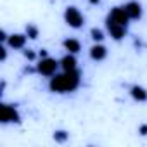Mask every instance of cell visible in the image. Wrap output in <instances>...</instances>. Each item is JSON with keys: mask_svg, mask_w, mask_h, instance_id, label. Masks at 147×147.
<instances>
[{"mask_svg": "<svg viewBox=\"0 0 147 147\" xmlns=\"http://www.w3.org/2000/svg\"><path fill=\"white\" fill-rule=\"evenodd\" d=\"M82 83V75L80 71H62L55 73V75L49 80V90L54 94H69L75 92Z\"/></svg>", "mask_w": 147, "mask_h": 147, "instance_id": "6da1fadb", "label": "cell"}, {"mask_svg": "<svg viewBox=\"0 0 147 147\" xmlns=\"http://www.w3.org/2000/svg\"><path fill=\"white\" fill-rule=\"evenodd\" d=\"M64 23L69 26V28H75V30H80L83 28L85 24V16L82 14V11L75 5H67L64 9Z\"/></svg>", "mask_w": 147, "mask_h": 147, "instance_id": "7a4b0ae2", "label": "cell"}, {"mask_svg": "<svg viewBox=\"0 0 147 147\" xmlns=\"http://www.w3.org/2000/svg\"><path fill=\"white\" fill-rule=\"evenodd\" d=\"M61 67V64H59V61H55L54 57H40V61L36 62V73L38 75H42V76H45V78H52L55 73H57V69Z\"/></svg>", "mask_w": 147, "mask_h": 147, "instance_id": "3957f363", "label": "cell"}, {"mask_svg": "<svg viewBox=\"0 0 147 147\" xmlns=\"http://www.w3.org/2000/svg\"><path fill=\"white\" fill-rule=\"evenodd\" d=\"M0 121H2L4 125L19 123L21 121V114L16 109V106H12V104H2L0 106Z\"/></svg>", "mask_w": 147, "mask_h": 147, "instance_id": "277c9868", "label": "cell"}, {"mask_svg": "<svg viewBox=\"0 0 147 147\" xmlns=\"http://www.w3.org/2000/svg\"><path fill=\"white\" fill-rule=\"evenodd\" d=\"M106 21H113V23H118V24L128 26V23H130V18H128V14H126L125 7L121 5V7H113V9L109 11V14H107Z\"/></svg>", "mask_w": 147, "mask_h": 147, "instance_id": "5b68a950", "label": "cell"}, {"mask_svg": "<svg viewBox=\"0 0 147 147\" xmlns=\"http://www.w3.org/2000/svg\"><path fill=\"white\" fill-rule=\"evenodd\" d=\"M106 28H107V33L113 40L119 42L125 38L126 35V28L128 26H123V24H118V23H113V21H106Z\"/></svg>", "mask_w": 147, "mask_h": 147, "instance_id": "8992f818", "label": "cell"}, {"mask_svg": "<svg viewBox=\"0 0 147 147\" xmlns=\"http://www.w3.org/2000/svg\"><path fill=\"white\" fill-rule=\"evenodd\" d=\"M123 7H125V11H126V14H128L130 21H138V19L142 18V14H144L142 5H140V2H137V0H128Z\"/></svg>", "mask_w": 147, "mask_h": 147, "instance_id": "52a82bcc", "label": "cell"}, {"mask_svg": "<svg viewBox=\"0 0 147 147\" xmlns=\"http://www.w3.org/2000/svg\"><path fill=\"white\" fill-rule=\"evenodd\" d=\"M26 40H28L26 33H12V35H9V38H7L5 43H7V47H11L14 50H21V49H24Z\"/></svg>", "mask_w": 147, "mask_h": 147, "instance_id": "ba28073f", "label": "cell"}, {"mask_svg": "<svg viewBox=\"0 0 147 147\" xmlns=\"http://www.w3.org/2000/svg\"><path fill=\"white\" fill-rule=\"evenodd\" d=\"M88 55H90L92 61L100 62V61H104V59L107 57V49H106V45H102L100 42H95V43L88 49Z\"/></svg>", "mask_w": 147, "mask_h": 147, "instance_id": "9c48e42d", "label": "cell"}, {"mask_svg": "<svg viewBox=\"0 0 147 147\" xmlns=\"http://www.w3.org/2000/svg\"><path fill=\"white\" fill-rule=\"evenodd\" d=\"M59 64H61L62 71H76L78 69V61H76L75 54H69V52L59 61Z\"/></svg>", "mask_w": 147, "mask_h": 147, "instance_id": "30bf717a", "label": "cell"}, {"mask_svg": "<svg viewBox=\"0 0 147 147\" xmlns=\"http://www.w3.org/2000/svg\"><path fill=\"white\" fill-rule=\"evenodd\" d=\"M62 49H64L66 52H69V54H78V52L82 50V43H80V40L69 36V38L62 40Z\"/></svg>", "mask_w": 147, "mask_h": 147, "instance_id": "8fae6325", "label": "cell"}, {"mask_svg": "<svg viewBox=\"0 0 147 147\" xmlns=\"http://www.w3.org/2000/svg\"><path fill=\"white\" fill-rule=\"evenodd\" d=\"M130 95L137 102H145L147 100V90L144 87H140V85H131L130 87Z\"/></svg>", "mask_w": 147, "mask_h": 147, "instance_id": "7c38bea8", "label": "cell"}, {"mask_svg": "<svg viewBox=\"0 0 147 147\" xmlns=\"http://www.w3.org/2000/svg\"><path fill=\"white\" fill-rule=\"evenodd\" d=\"M67 138H69V133L66 130H55L54 131V140L57 144H64V142H67Z\"/></svg>", "mask_w": 147, "mask_h": 147, "instance_id": "4fadbf2b", "label": "cell"}, {"mask_svg": "<svg viewBox=\"0 0 147 147\" xmlns=\"http://www.w3.org/2000/svg\"><path fill=\"white\" fill-rule=\"evenodd\" d=\"M26 35H28V38L36 40L38 35H40V31H38V28H36L35 24H26Z\"/></svg>", "mask_w": 147, "mask_h": 147, "instance_id": "5bb4252c", "label": "cell"}, {"mask_svg": "<svg viewBox=\"0 0 147 147\" xmlns=\"http://www.w3.org/2000/svg\"><path fill=\"white\" fill-rule=\"evenodd\" d=\"M90 38H92L94 42H102V40H104V31H102L100 28H92V30H90Z\"/></svg>", "mask_w": 147, "mask_h": 147, "instance_id": "9a60e30c", "label": "cell"}, {"mask_svg": "<svg viewBox=\"0 0 147 147\" xmlns=\"http://www.w3.org/2000/svg\"><path fill=\"white\" fill-rule=\"evenodd\" d=\"M23 54H24V57H26L28 61H35V59H36V54H35V52H33L31 49H28V50H24Z\"/></svg>", "mask_w": 147, "mask_h": 147, "instance_id": "2e32d148", "label": "cell"}, {"mask_svg": "<svg viewBox=\"0 0 147 147\" xmlns=\"http://www.w3.org/2000/svg\"><path fill=\"white\" fill-rule=\"evenodd\" d=\"M0 59H2V61H5L7 59V49L2 45V47H0Z\"/></svg>", "mask_w": 147, "mask_h": 147, "instance_id": "e0dca14e", "label": "cell"}, {"mask_svg": "<svg viewBox=\"0 0 147 147\" xmlns=\"http://www.w3.org/2000/svg\"><path fill=\"white\" fill-rule=\"evenodd\" d=\"M7 38H9V35L5 33V30H0V40L5 43V42H7Z\"/></svg>", "mask_w": 147, "mask_h": 147, "instance_id": "ac0fdd59", "label": "cell"}, {"mask_svg": "<svg viewBox=\"0 0 147 147\" xmlns=\"http://www.w3.org/2000/svg\"><path fill=\"white\" fill-rule=\"evenodd\" d=\"M140 131H142V135H147V126H145V125L140 126Z\"/></svg>", "mask_w": 147, "mask_h": 147, "instance_id": "d6986e66", "label": "cell"}, {"mask_svg": "<svg viewBox=\"0 0 147 147\" xmlns=\"http://www.w3.org/2000/svg\"><path fill=\"white\" fill-rule=\"evenodd\" d=\"M88 4H92V5H97V4H100V0H88Z\"/></svg>", "mask_w": 147, "mask_h": 147, "instance_id": "ffe728a7", "label": "cell"}, {"mask_svg": "<svg viewBox=\"0 0 147 147\" xmlns=\"http://www.w3.org/2000/svg\"><path fill=\"white\" fill-rule=\"evenodd\" d=\"M40 57H47V50H45V49L40 50Z\"/></svg>", "mask_w": 147, "mask_h": 147, "instance_id": "44dd1931", "label": "cell"}]
</instances>
